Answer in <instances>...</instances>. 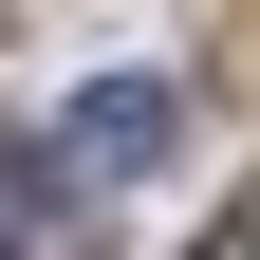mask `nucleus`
Masks as SVG:
<instances>
[{
    "instance_id": "nucleus-3",
    "label": "nucleus",
    "mask_w": 260,
    "mask_h": 260,
    "mask_svg": "<svg viewBox=\"0 0 260 260\" xmlns=\"http://www.w3.org/2000/svg\"><path fill=\"white\" fill-rule=\"evenodd\" d=\"M205 260H260V242H205Z\"/></svg>"
},
{
    "instance_id": "nucleus-2",
    "label": "nucleus",
    "mask_w": 260,
    "mask_h": 260,
    "mask_svg": "<svg viewBox=\"0 0 260 260\" xmlns=\"http://www.w3.org/2000/svg\"><path fill=\"white\" fill-rule=\"evenodd\" d=\"M0 260H93V205L56 186V149H19V130H0Z\"/></svg>"
},
{
    "instance_id": "nucleus-1",
    "label": "nucleus",
    "mask_w": 260,
    "mask_h": 260,
    "mask_svg": "<svg viewBox=\"0 0 260 260\" xmlns=\"http://www.w3.org/2000/svg\"><path fill=\"white\" fill-rule=\"evenodd\" d=\"M168 75H93L75 93V130H56V168H93V186H130V168H168Z\"/></svg>"
}]
</instances>
